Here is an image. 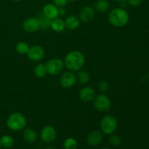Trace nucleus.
Here are the masks:
<instances>
[{
    "instance_id": "obj_1",
    "label": "nucleus",
    "mask_w": 149,
    "mask_h": 149,
    "mask_svg": "<svg viewBox=\"0 0 149 149\" xmlns=\"http://www.w3.org/2000/svg\"><path fill=\"white\" fill-rule=\"evenodd\" d=\"M85 63L84 54L79 50H71L65 55L64 59L65 67L68 71L76 72L81 70Z\"/></svg>"
},
{
    "instance_id": "obj_2",
    "label": "nucleus",
    "mask_w": 149,
    "mask_h": 149,
    "mask_svg": "<svg viewBox=\"0 0 149 149\" xmlns=\"http://www.w3.org/2000/svg\"><path fill=\"white\" fill-rule=\"evenodd\" d=\"M108 20L114 27L122 28L129 22L130 15L123 7H116L110 11L108 15Z\"/></svg>"
},
{
    "instance_id": "obj_3",
    "label": "nucleus",
    "mask_w": 149,
    "mask_h": 149,
    "mask_svg": "<svg viewBox=\"0 0 149 149\" xmlns=\"http://www.w3.org/2000/svg\"><path fill=\"white\" fill-rule=\"evenodd\" d=\"M7 128L12 131L23 130L27 126V119L24 114L20 112H14L8 116L6 120Z\"/></svg>"
},
{
    "instance_id": "obj_4",
    "label": "nucleus",
    "mask_w": 149,
    "mask_h": 149,
    "mask_svg": "<svg viewBox=\"0 0 149 149\" xmlns=\"http://www.w3.org/2000/svg\"><path fill=\"white\" fill-rule=\"evenodd\" d=\"M118 127L116 118L111 114L106 115L102 118L100 123V131L104 135H110L116 132Z\"/></svg>"
},
{
    "instance_id": "obj_5",
    "label": "nucleus",
    "mask_w": 149,
    "mask_h": 149,
    "mask_svg": "<svg viewBox=\"0 0 149 149\" xmlns=\"http://www.w3.org/2000/svg\"><path fill=\"white\" fill-rule=\"evenodd\" d=\"M93 106L97 111L107 112L111 108V100L105 93H100L93 99Z\"/></svg>"
},
{
    "instance_id": "obj_6",
    "label": "nucleus",
    "mask_w": 149,
    "mask_h": 149,
    "mask_svg": "<svg viewBox=\"0 0 149 149\" xmlns=\"http://www.w3.org/2000/svg\"><path fill=\"white\" fill-rule=\"evenodd\" d=\"M47 74L52 76H56L61 74L65 68L64 61L60 58H51L47 61L46 64Z\"/></svg>"
},
{
    "instance_id": "obj_7",
    "label": "nucleus",
    "mask_w": 149,
    "mask_h": 149,
    "mask_svg": "<svg viewBox=\"0 0 149 149\" xmlns=\"http://www.w3.org/2000/svg\"><path fill=\"white\" fill-rule=\"evenodd\" d=\"M40 137L42 141L45 143H52L57 138L56 130L51 125H47L44 127L41 130Z\"/></svg>"
},
{
    "instance_id": "obj_8",
    "label": "nucleus",
    "mask_w": 149,
    "mask_h": 149,
    "mask_svg": "<svg viewBox=\"0 0 149 149\" xmlns=\"http://www.w3.org/2000/svg\"><path fill=\"white\" fill-rule=\"evenodd\" d=\"M77 81V75L71 71L63 73L60 78V84L63 88L69 89L74 87Z\"/></svg>"
},
{
    "instance_id": "obj_9",
    "label": "nucleus",
    "mask_w": 149,
    "mask_h": 149,
    "mask_svg": "<svg viewBox=\"0 0 149 149\" xmlns=\"http://www.w3.org/2000/svg\"><path fill=\"white\" fill-rule=\"evenodd\" d=\"M26 55L30 61L37 62L43 59L45 55V50L40 45H33L29 47Z\"/></svg>"
},
{
    "instance_id": "obj_10",
    "label": "nucleus",
    "mask_w": 149,
    "mask_h": 149,
    "mask_svg": "<svg viewBox=\"0 0 149 149\" xmlns=\"http://www.w3.org/2000/svg\"><path fill=\"white\" fill-rule=\"evenodd\" d=\"M95 15V9L91 6H84L79 13V18L80 21L84 23H90L94 19Z\"/></svg>"
},
{
    "instance_id": "obj_11",
    "label": "nucleus",
    "mask_w": 149,
    "mask_h": 149,
    "mask_svg": "<svg viewBox=\"0 0 149 149\" xmlns=\"http://www.w3.org/2000/svg\"><path fill=\"white\" fill-rule=\"evenodd\" d=\"M23 29L27 33H34L39 30V22L37 17H28L22 24Z\"/></svg>"
},
{
    "instance_id": "obj_12",
    "label": "nucleus",
    "mask_w": 149,
    "mask_h": 149,
    "mask_svg": "<svg viewBox=\"0 0 149 149\" xmlns=\"http://www.w3.org/2000/svg\"><path fill=\"white\" fill-rule=\"evenodd\" d=\"M96 95L95 90L91 87H82L81 90L79 91L78 96L80 100L83 102H90L93 100Z\"/></svg>"
},
{
    "instance_id": "obj_13",
    "label": "nucleus",
    "mask_w": 149,
    "mask_h": 149,
    "mask_svg": "<svg viewBox=\"0 0 149 149\" xmlns=\"http://www.w3.org/2000/svg\"><path fill=\"white\" fill-rule=\"evenodd\" d=\"M103 138V136L101 131L95 130L91 131L87 135V143L90 146H97L101 143Z\"/></svg>"
},
{
    "instance_id": "obj_14",
    "label": "nucleus",
    "mask_w": 149,
    "mask_h": 149,
    "mask_svg": "<svg viewBox=\"0 0 149 149\" xmlns=\"http://www.w3.org/2000/svg\"><path fill=\"white\" fill-rule=\"evenodd\" d=\"M42 13L45 17H48L50 20H53L59 17L58 7L54 4H45L42 9Z\"/></svg>"
},
{
    "instance_id": "obj_15",
    "label": "nucleus",
    "mask_w": 149,
    "mask_h": 149,
    "mask_svg": "<svg viewBox=\"0 0 149 149\" xmlns=\"http://www.w3.org/2000/svg\"><path fill=\"white\" fill-rule=\"evenodd\" d=\"M23 139L29 143H33L37 141L39 138L37 132L35 130L30 127H26L23 132Z\"/></svg>"
},
{
    "instance_id": "obj_16",
    "label": "nucleus",
    "mask_w": 149,
    "mask_h": 149,
    "mask_svg": "<svg viewBox=\"0 0 149 149\" xmlns=\"http://www.w3.org/2000/svg\"><path fill=\"white\" fill-rule=\"evenodd\" d=\"M65 22V28H67L69 30H76L78 29L80 26L79 18L75 15H69L65 18L64 20Z\"/></svg>"
},
{
    "instance_id": "obj_17",
    "label": "nucleus",
    "mask_w": 149,
    "mask_h": 149,
    "mask_svg": "<svg viewBox=\"0 0 149 149\" xmlns=\"http://www.w3.org/2000/svg\"><path fill=\"white\" fill-rule=\"evenodd\" d=\"M50 29L55 32L61 33V32L63 31L65 29V22H64L63 20L59 18V17L53 19V20H52V22H51Z\"/></svg>"
},
{
    "instance_id": "obj_18",
    "label": "nucleus",
    "mask_w": 149,
    "mask_h": 149,
    "mask_svg": "<svg viewBox=\"0 0 149 149\" xmlns=\"http://www.w3.org/2000/svg\"><path fill=\"white\" fill-rule=\"evenodd\" d=\"M95 10L98 13H106L110 9V2L108 0H97L94 4Z\"/></svg>"
},
{
    "instance_id": "obj_19",
    "label": "nucleus",
    "mask_w": 149,
    "mask_h": 149,
    "mask_svg": "<svg viewBox=\"0 0 149 149\" xmlns=\"http://www.w3.org/2000/svg\"><path fill=\"white\" fill-rule=\"evenodd\" d=\"M33 73H34L35 76H36L37 78H39V79L44 78V77L47 74V71L45 64H42V63L37 64V65L34 67Z\"/></svg>"
},
{
    "instance_id": "obj_20",
    "label": "nucleus",
    "mask_w": 149,
    "mask_h": 149,
    "mask_svg": "<svg viewBox=\"0 0 149 149\" xmlns=\"http://www.w3.org/2000/svg\"><path fill=\"white\" fill-rule=\"evenodd\" d=\"M77 81L81 84H85L89 82L90 79V75L87 71L84 70H80L78 71V74L77 75Z\"/></svg>"
},
{
    "instance_id": "obj_21",
    "label": "nucleus",
    "mask_w": 149,
    "mask_h": 149,
    "mask_svg": "<svg viewBox=\"0 0 149 149\" xmlns=\"http://www.w3.org/2000/svg\"><path fill=\"white\" fill-rule=\"evenodd\" d=\"M1 146L4 148H11L14 145V139L8 135H4L0 138Z\"/></svg>"
},
{
    "instance_id": "obj_22",
    "label": "nucleus",
    "mask_w": 149,
    "mask_h": 149,
    "mask_svg": "<svg viewBox=\"0 0 149 149\" xmlns=\"http://www.w3.org/2000/svg\"><path fill=\"white\" fill-rule=\"evenodd\" d=\"M64 149H77L78 148V143L77 140L74 138H67L64 141L63 144Z\"/></svg>"
},
{
    "instance_id": "obj_23",
    "label": "nucleus",
    "mask_w": 149,
    "mask_h": 149,
    "mask_svg": "<svg viewBox=\"0 0 149 149\" xmlns=\"http://www.w3.org/2000/svg\"><path fill=\"white\" fill-rule=\"evenodd\" d=\"M38 19H39V29L43 31H46L50 29L52 20H50V19L48 18V17H45L44 15H42V17H41L40 18Z\"/></svg>"
},
{
    "instance_id": "obj_24",
    "label": "nucleus",
    "mask_w": 149,
    "mask_h": 149,
    "mask_svg": "<svg viewBox=\"0 0 149 149\" xmlns=\"http://www.w3.org/2000/svg\"><path fill=\"white\" fill-rule=\"evenodd\" d=\"M29 44L25 42H20L16 45L15 50L16 52L20 55H26L27 54L28 51L29 49Z\"/></svg>"
},
{
    "instance_id": "obj_25",
    "label": "nucleus",
    "mask_w": 149,
    "mask_h": 149,
    "mask_svg": "<svg viewBox=\"0 0 149 149\" xmlns=\"http://www.w3.org/2000/svg\"><path fill=\"white\" fill-rule=\"evenodd\" d=\"M109 141L111 145L113 146H119L122 143V138L120 136L116 134H111L109 138Z\"/></svg>"
},
{
    "instance_id": "obj_26",
    "label": "nucleus",
    "mask_w": 149,
    "mask_h": 149,
    "mask_svg": "<svg viewBox=\"0 0 149 149\" xmlns=\"http://www.w3.org/2000/svg\"><path fill=\"white\" fill-rule=\"evenodd\" d=\"M97 87H98V90L100 93H105V94L109 91V88H110L109 83L106 80H101L100 81H99Z\"/></svg>"
},
{
    "instance_id": "obj_27",
    "label": "nucleus",
    "mask_w": 149,
    "mask_h": 149,
    "mask_svg": "<svg viewBox=\"0 0 149 149\" xmlns=\"http://www.w3.org/2000/svg\"><path fill=\"white\" fill-rule=\"evenodd\" d=\"M127 3L131 7H137L141 5L143 2V0H126Z\"/></svg>"
},
{
    "instance_id": "obj_28",
    "label": "nucleus",
    "mask_w": 149,
    "mask_h": 149,
    "mask_svg": "<svg viewBox=\"0 0 149 149\" xmlns=\"http://www.w3.org/2000/svg\"><path fill=\"white\" fill-rule=\"evenodd\" d=\"M68 1L67 0H53V4L59 8V7H65Z\"/></svg>"
},
{
    "instance_id": "obj_29",
    "label": "nucleus",
    "mask_w": 149,
    "mask_h": 149,
    "mask_svg": "<svg viewBox=\"0 0 149 149\" xmlns=\"http://www.w3.org/2000/svg\"><path fill=\"white\" fill-rule=\"evenodd\" d=\"M58 12H59V15H65L66 13V10L65 9V7H59Z\"/></svg>"
},
{
    "instance_id": "obj_30",
    "label": "nucleus",
    "mask_w": 149,
    "mask_h": 149,
    "mask_svg": "<svg viewBox=\"0 0 149 149\" xmlns=\"http://www.w3.org/2000/svg\"><path fill=\"white\" fill-rule=\"evenodd\" d=\"M45 149H55L54 148L53 146H47V147H45Z\"/></svg>"
},
{
    "instance_id": "obj_31",
    "label": "nucleus",
    "mask_w": 149,
    "mask_h": 149,
    "mask_svg": "<svg viewBox=\"0 0 149 149\" xmlns=\"http://www.w3.org/2000/svg\"><path fill=\"white\" fill-rule=\"evenodd\" d=\"M114 1H118V2H122V1H125L126 0H114Z\"/></svg>"
},
{
    "instance_id": "obj_32",
    "label": "nucleus",
    "mask_w": 149,
    "mask_h": 149,
    "mask_svg": "<svg viewBox=\"0 0 149 149\" xmlns=\"http://www.w3.org/2000/svg\"><path fill=\"white\" fill-rule=\"evenodd\" d=\"M77 1V0H67L68 2H74V1Z\"/></svg>"
},
{
    "instance_id": "obj_33",
    "label": "nucleus",
    "mask_w": 149,
    "mask_h": 149,
    "mask_svg": "<svg viewBox=\"0 0 149 149\" xmlns=\"http://www.w3.org/2000/svg\"><path fill=\"white\" fill-rule=\"evenodd\" d=\"M11 1H16V2H17V1H22V0H11Z\"/></svg>"
},
{
    "instance_id": "obj_34",
    "label": "nucleus",
    "mask_w": 149,
    "mask_h": 149,
    "mask_svg": "<svg viewBox=\"0 0 149 149\" xmlns=\"http://www.w3.org/2000/svg\"><path fill=\"white\" fill-rule=\"evenodd\" d=\"M100 149H111V148H108V147H103V148H100Z\"/></svg>"
},
{
    "instance_id": "obj_35",
    "label": "nucleus",
    "mask_w": 149,
    "mask_h": 149,
    "mask_svg": "<svg viewBox=\"0 0 149 149\" xmlns=\"http://www.w3.org/2000/svg\"><path fill=\"white\" fill-rule=\"evenodd\" d=\"M147 78H148V80L149 81V72L148 73V74H147Z\"/></svg>"
},
{
    "instance_id": "obj_36",
    "label": "nucleus",
    "mask_w": 149,
    "mask_h": 149,
    "mask_svg": "<svg viewBox=\"0 0 149 149\" xmlns=\"http://www.w3.org/2000/svg\"><path fill=\"white\" fill-rule=\"evenodd\" d=\"M1 141H0V149H1Z\"/></svg>"
},
{
    "instance_id": "obj_37",
    "label": "nucleus",
    "mask_w": 149,
    "mask_h": 149,
    "mask_svg": "<svg viewBox=\"0 0 149 149\" xmlns=\"http://www.w3.org/2000/svg\"><path fill=\"white\" fill-rule=\"evenodd\" d=\"M4 149H10V148H4Z\"/></svg>"
},
{
    "instance_id": "obj_38",
    "label": "nucleus",
    "mask_w": 149,
    "mask_h": 149,
    "mask_svg": "<svg viewBox=\"0 0 149 149\" xmlns=\"http://www.w3.org/2000/svg\"><path fill=\"white\" fill-rule=\"evenodd\" d=\"M87 149H90V148H87Z\"/></svg>"
}]
</instances>
